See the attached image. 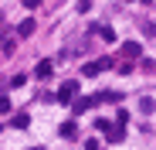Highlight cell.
<instances>
[{
    "label": "cell",
    "instance_id": "cell-5",
    "mask_svg": "<svg viewBox=\"0 0 156 150\" xmlns=\"http://www.w3.org/2000/svg\"><path fill=\"white\" fill-rule=\"evenodd\" d=\"M75 103V113H85V109H92L95 103H98V96H85V99H71Z\"/></svg>",
    "mask_w": 156,
    "mask_h": 150
},
{
    "label": "cell",
    "instance_id": "cell-15",
    "mask_svg": "<svg viewBox=\"0 0 156 150\" xmlns=\"http://www.w3.org/2000/svg\"><path fill=\"white\" fill-rule=\"evenodd\" d=\"M37 4H41V0H24V7H31V10H34Z\"/></svg>",
    "mask_w": 156,
    "mask_h": 150
},
{
    "label": "cell",
    "instance_id": "cell-11",
    "mask_svg": "<svg viewBox=\"0 0 156 150\" xmlns=\"http://www.w3.org/2000/svg\"><path fill=\"white\" fill-rule=\"evenodd\" d=\"M143 72H146V75H153V72H156V62H153V58H146V62H143Z\"/></svg>",
    "mask_w": 156,
    "mask_h": 150
},
{
    "label": "cell",
    "instance_id": "cell-14",
    "mask_svg": "<svg viewBox=\"0 0 156 150\" xmlns=\"http://www.w3.org/2000/svg\"><path fill=\"white\" fill-rule=\"evenodd\" d=\"M0 113H10V99L7 96H0Z\"/></svg>",
    "mask_w": 156,
    "mask_h": 150
},
{
    "label": "cell",
    "instance_id": "cell-9",
    "mask_svg": "<svg viewBox=\"0 0 156 150\" xmlns=\"http://www.w3.org/2000/svg\"><path fill=\"white\" fill-rule=\"evenodd\" d=\"M27 126H31V116L27 113H17L14 116V130H27Z\"/></svg>",
    "mask_w": 156,
    "mask_h": 150
},
{
    "label": "cell",
    "instance_id": "cell-4",
    "mask_svg": "<svg viewBox=\"0 0 156 150\" xmlns=\"http://www.w3.org/2000/svg\"><path fill=\"white\" fill-rule=\"evenodd\" d=\"M58 133H61L65 140H75V137H78V123H75V119H65V123H61V130H58Z\"/></svg>",
    "mask_w": 156,
    "mask_h": 150
},
{
    "label": "cell",
    "instance_id": "cell-8",
    "mask_svg": "<svg viewBox=\"0 0 156 150\" xmlns=\"http://www.w3.org/2000/svg\"><path fill=\"white\" fill-rule=\"evenodd\" d=\"M122 137H126V130H119V126H115V123H112V126L105 130V140H109V143H119Z\"/></svg>",
    "mask_w": 156,
    "mask_h": 150
},
{
    "label": "cell",
    "instance_id": "cell-1",
    "mask_svg": "<svg viewBox=\"0 0 156 150\" xmlns=\"http://www.w3.org/2000/svg\"><path fill=\"white\" fill-rule=\"evenodd\" d=\"M75 96H78V82L68 79V82H61V89H58V96H55V103H65V106H68Z\"/></svg>",
    "mask_w": 156,
    "mask_h": 150
},
{
    "label": "cell",
    "instance_id": "cell-10",
    "mask_svg": "<svg viewBox=\"0 0 156 150\" xmlns=\"http://www.w3.org/2000/svg\"><path fill=\"white\" fill-rule=\"evenodd\" d=\"M115 68H119V75H129V72H133V65H129V58H122V62H119Z\"/></svg>",
    "mask_w": 156,
    "mask_h": 150
},
{
    "label": "cell",
    "instance_id": "cell-3",
    "mask_svg": "<svg viewBox=\"0 0 156 150\" xmlns=\"http://www.w3.org/2000/svg\"><path fill=\"white\" fill-rule=\"evenodd\" d=\"M139 55H143V44H139V41H126V44H122V58L133 62V58H139Z\"/></svg>",
    "mask_w": 156,
    "mask_h": 150
},
{
    "label": "cell",
    "instance_id": "cell-2",
    "mask_svg": "<svg viewBox=\"0 0 156 150\" xmlns=\"http://www.w3.org/2000/svg\"><path fill=\"white\" fill-rule=\"evenodd\" d=\"M112 65V58H95V62H88L85 68H82V75H88V79H95V75L102 72V68H109Z\"/></svg>",
    "mask_w": 156,
    "mask_h": 150
},
{
    "label": "cell",
    "instance_id": "cell-7",
    "mask_svg": "<svg viewBox=\"0 0 156 150\" xmlns=\"http://www.w3.org/2000/svg\"><path fill=\"white\" fill-rule=\"evenodd\" d=\"M34 75H37V79H51V58L37 62V65H34Z\"/></svg>",
    "mask_w": 156,
    "mask_h": 150
},
{
    "label": "cell",
    "instance_id": "cell-6",
    "mask_svg": "<svg viewBox=\"0 0 156 150\" xmlns=\"http://www.w3.org/2000/svg\"><path fill=\"white\" fill-rule=\"evenodd\" d=\"M34 28H37V24H34V17L20 21V28H17V38H31V34H34Z\"/></svg>",
    "mask_w": 156,
    "mask_h": 150
},
{
    "label": "cell",
    "instance_id": "cell-13",
    "mask_svg": "<svg viewBox=\"0 0 156 150\" xmlns=\"http://www.w3.org/2000/svg\"><path fill=\"white\" fill-rule=\"evenodd\" d=\"M92 10V0H78V14H88Z\"/></svg>",
    "mask_w": 156,
    "mask_h": 150
},
{
    "label": "cell",
    "instance_id": "cell-16",
    "mask_svg": "<svg viewBox=\"0 0 156 150\" xmlns=\"http://www.w3.org/2000/svg\"><path fill=\"white\" fill-rule=\"evenodd\" d=\"M146 4H149V0H146Z\"/></svg>",
    "mask_w": 156,
    "mask_h": 150
},
{
    "label": "cell",
    "instance_id": "cell-12",
    "mask_svg": "<svg viewBox=\"0 0 156 150\" xmlns=\"http://www.w3.org/2000/svg\"><path fill=\"white\" fill-rule=\"evenodd\" d=\"M109 126H112V123H109V119H95V130H98V133H105Z\"/></svg>",
    "mask_w": 156,
    "mask_h": 150
}]
</instances>
